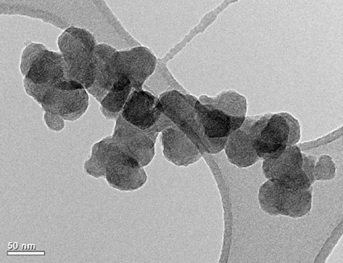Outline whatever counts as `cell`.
I'll use <instances>...</instances> for the list:
<instances>
[{
    "mask_svg": "<svg viewBox=\"0 0 343 263\" xmlns=\"http://www.w3.org/2000/svg\"><path fill=\"white\" fill-rule=\"evenodd\" d=\"M112 138L125 152L144 167L155 155V143L139 128L126 121L120 115L116 120Z\"/></svg>",
    "mask_w": 343,
    "mask_h": 263,
    "instance_id": "cell-7",
    "label": "cell"
},
{
    "mask_svg": "<svg viewBox=\"0 0 343 263\" xmlns=\"http://www.w3.org/2000/svg\"><path fill=\"white\" fill-rule=\"evenodd\" d=\"M97 44L91 32L74 25L66 28L58 39L67 78L78 82L86 90L95 79L94 51Z\"/></svg>",
    "mask_w": 343,
    "mask_h": 263,
    "instance_id": "cell-2",
    "label": "cell"
},
{
    "mask_svg": "<svg viewBox=\"0 0 343 263\" xmlns=\"http://www.w3.org/2000/svg\"><path fill=\"white\" fill-rule=\"evenodd\" d=\"M142 89L157 97L172 90L189 93L174 78L168 66L159 63L157 64L154 73L145 82Z\"/></svg>",
    "mask_w": 343,
    "mask_h": 263,
    "instance_id": "cell-20",
    "label": "cell"
},
{
    "mask_svg": "<svg viewBox=\"0 0 343 263\" xmlns=\"http://www.w3.org/2000/svg\"><path fill=\"white\" fill-rule=\"evenodd\" d=\"M46 48V47L41 43L31 42L23 50L21 59L20 69L24 76L38 54Z\"/></svg>",
    "mask_w": 343,
    "mask_h": 263,
    "instance_id": "cell-23",
    "label": "cell"
},
{
    "mask_svg": "<svg viewBox=\"0 0 343 263\" xmlns=\"http://www.w3.org/2000/svg\"><path fill=\"white\" fill-rule=\"evenodd\" d=\"M278 113L286 119L289 126L287 145H296L301 139V125L299 121L289 113L281 112Z\"/></svg>",
    "mask_w": 343,
    "mask_h": 263,
    "instance_id": "cell-24",
    "label": "cell"
},
{
    "mask_svg": "<svg viewBox=\"0 0 343 263\" xmlns=\"http://www.w3.org/2000/svg\"><path fill=\"white\" fill-rule=\"evenodd\" d=\"M79 25L91 32L98 43L110 45L117 50L141 45L125 29L107 2H79Z\"/></svg>",
    "mask_w": 343,
    "mask_h": 263,
    "instance_id": "cell-3",
    "label": "cell"
},
{
    "mask_svg": "<svg viewBox=\"0 0 343 263\" xmlns=\"http://www.w3.org/2000/svg\"><path fill=\"white\" fill-rule=\"evenodd\" d=\"M273 113L267 112L262 115L246 116L240 128L254 140L257 139Z\"/></svg>",
    "mask_w": 343,
    "mask_h": 263,
    "instance_id": "cell-22",
    "label": "cell"
},
{
    "mask_svg": "<svg viewBox=\"0 0 343 263\" xmlns=\"http://www.w3.org/2000/svg\"><path fill=\"white\" fill-rule=\"evenodd\" d=\"M160 139L164 157L177 166L187 167L202 157L192 142L175 125L162 131Z\"/></svg>",
    "mask_w": 343,
    "mask_h": 263,
    "instance_id": "cell-11",
    "label": "cell"
},
{
    "mask_svg": "<svg viewBox=\"0 0 343 263\" xmlns=\"http://www.w3.org/2000/svg\"><path fill=\"white\" fill-rule=\"evenodd\" d=\"M178 129L189 138L201 154L219 153L224 149L228 138L208 137L205 134L197 116L190 123Z\"/></svg>",
    "mask_w": 343,
    "mask_h": 263,
    "instance_id": "cell-19",
    "label": "cell"
},
{
    "mask_svg": "<svg viewBox=\"0 0 343 263\" xmlns=\"http://www.w3.org/2000/svg\"><path fill=\"white\" fill-rule=\"evenodd\" d=\"M117 50L105 43H98L95 47V79L92 86L87 91L99 102L110 91L117 80L114 63Z\"/></svg>",
    "mask_w": 343,
    "mask_h": 263,
    "instance_id": "cell-13",
    "label": "cell"
},
{
    "mask_svg": "<svg viewBox=\"0 0 343 263\" xmlns=\"http://www.w3.org/2000/svg\"><path fill=\"white\" fill-rule=\"evenodd\" d=\"M162 113L158 97L142 89L132 91L121 115L127 122L145 130L152 127Z\"/></svg>",
    "mask_w": 343,
    "mask_h": 263,
    "instance_id": "cell-9",
    "label": "cell"
},
{
    "mask_svg": "<svg viewBox=\"0 0 343 263\" xmlns=\"http://www.w3.org/2000/svg\"><path fill=\"white\" fill-rule=\"evenodd\" d=\"M46 109L56 113H70L78 118L87 110L89 97L84 87L74 89H58L52 86L47 89L39 102Z\"/></svg>",
    "mask_w": 343,
    "mask_h": 263,
    "instance_id": "cell-12",
    "label": "cell"
},
{
    "mask_svg": "<svg viewBox=\"0 0 343 263\" xmlns=\"http://www.w3.org/2000/svg\"><path fill=\"white\" fill-rule=\"evenodd\" d=\"M158 98L163 113L178 128L197 117L195 105L198 98L190 93L172 90L162 93Z\"/></svg>",
    "mask_w": 343,
    "mask_h": 263,
    "instance_id": "cell-15",
    "label": "cell"
},
{
    "mask_svg": "<svg viewBox=\"0 0 343 263\" xmlns=\"http://www.w3.org/2000/svg\"><path fill=\"white\" fill-rule=\"evenodd\" d=\"M302 170L312 185L315 181L314 176V170L317 158L314 156L307 155L302 152Z\"/></svg>",
    "mask_w": 343,
    "mask_h": 263,
    "instance_id": "cell-26",
    "label": "cell"
},
{
    "mask_svg": "<svg viewBox=\"0 0 343 263\" xmlns=\"http://www.w3.org/2000/svg\"><path fill=\"white\" fill-rule=\"evenodd\" d=\"M312 187L306 190L286 189L267 180L259 187L258 200L265 213L298 218L305 216L312 207Z\"/></svg>",
    "mask_w": 343,
    "mask_h": 263,
    "instance_id": "cell-4",
    "label": "cell"
},
{
    "mask_svg": "<svg viewBox=\"0 0 343 263\" xmlns=\"http://www.w3.org/2000/svg\"><path fill=\"white\" fill-rule=\"evenodd\" d=\"M117 79L125 76L133 90L142 89L145 82L154 73L157 57L148 47L140 45L117 50L114 59Z\"/></svg>",
    "mask_w": 343,
    "mask_h": 263,
    "instance_id": "cell-6",
    "label": "cell"
},
{
    "mask_svg": "<svg viewBox=\"0 0 343 263\" xmlns=\"http://www.w3.org/2000/svg\"><path fill=\"white\" fill-rule=\"evenodd\" d=\"M64 79L68 78L62 54L47 48L38 54L25 76L27 82L35 86L36 92L39 91L38 95Z\"/></svg>",
    "mask_w": 343,
    "mask_h": 263,
    "instance_id": "cell-8",
    "label": "cell"
},
{
    "mask_svg": "<svg viewBox=\"0 0 343 263\" xmlns=\"http://www.w3.org/2000/svg\"><path fill=\"white\" fill-rule=\"evenodd\" d=\"M132 91L130 81L125 77L119 78L110 91L103 98L100 109L109 120H116Z\"/></svg>",
    "mask_w": 343,
    "mask_h": 263,
    "instance_id": "cell-18",
    "label": "cell"
},
{
    "mask_svg": "<svg viewBox=\"0 0 343 263\" xmlns=\"http://www.w3.org/2000/svg\"><path fill=\"white\" fill-rule=\"evenodd\" d=\"M195 108L205 134L210 138L228 137L241 128L245 118L228 116L210 104L201 103L198 99Z\"/></svg>",
    "mask_w": 343,
    "mask_h": 263,
    "instance_id": "cell-14",
    "label": "cell"
},
{
    "mask_svg": "<svg viewBox=\"0 0 343 263\" xmlns=\"http://www.w3.org/2000/svg\"><path fill=\"white\" fill-rule=\"evenodd\" d=\"M174 125L173 122L163 113L156 123L152 127L144 131L156 143L157 137L162 131Z\"/></svg>",
    "mask_w": 343,
    "mask_h": 263,
    "instance_id": "cell-25",
    "label": "cell"
},
{
    "mask_svg": "<svg viewBox=\"0 0 343 263\" xmlns=\"http://www.w3.org/2000/svg\"><path fill=\"white\" fill-rule=\"evenodd\" d=\"M98 173L105 172L109 183L121 191L137 190L147 180L145 171L138 161L108 137L96 143L91 157Z\"/></svg>",
    "mask_w": 343,
    "mask_h": 263,
    "instance_id": "cell-1",
    "label": "cell"
},
{
    "mask_svg": "<svg viewBox=\"0 0 343 263\" xmlns=\"http://www.w3.org/2000/svg\"><path fill=\"white\" fill-rule=\"evenodd\" d=\"M302 163L300 148L287 145L277 158L263 160L262 171L267 180L286 189L306 190L311 185L302 170Z\"/></svg>",
    "mask_w": 343,
    "mask_h": 263,
    "instance_id": "cell-5",
    "label": "cell"
},
{
    "mask_svg": "<svg viewBox=\"0 0 343 263\" xmlns=\"http://www.w3.org/2000/svg\"><path fill=\"white\" fill-rule=\"evenodd\" d=\"M198 100L201 103L210 104L228 116H246L247 99L236 91L225 90L214 96L202 95L199 96Z\"/></svg>",
    "mask_w": 343,
    "mask_h": 263,
    "instance_id": "cell-17",
    "label": "cell"
},
{
    "mask_svg": "<svg viewBox=\"0 0 343 263\" xmlns=\"http://www.w3.org/2000/svg\"><path fill=\"white\" fill-rule=\"evenodd\" d=\"M223 150L228 161L238 168L249 167L261 160L253 147V140L240 129L229 135Z\"/></svg>",
    "mask_w": 343,
    "mask_h": 263,
    "instance_id": "cell-16",
    "label": "cell"
},
{
    "mask_svg": "<svg viewBox=\"0 0 343 263\" xmlns=\"http://www.w3.org/2000/svg\"><path fill=\"white\" fill-rule=\"evenodd\" d=\"M289 128L286 119L273 113L261 131L253 140V147L261 160L277 158L287 146Z\"/></svg>",
    "mask_w": 343,
    "mask_h": 263,
    "instance_id": "cell-10",
    "label": "cell"
},
{
    "mask_svg": "<svg viewBox=\"0 0 343 263\" xmlns=\"http://www.w3.org/2000/svg\"><path fill=\"white\" fill-rule=\"evenodd\" d=\"M336 165L331 157L328 155H320L315 162L314 176L315 181H327L334 178Z\"/></svg>",
    "mask_w": 343,
    "mask_h": 263,
    "instance_id": "cell-21",
    "label": "cell"
}]
</instances>
